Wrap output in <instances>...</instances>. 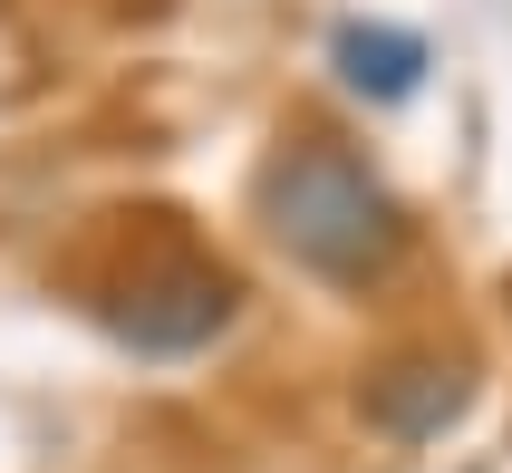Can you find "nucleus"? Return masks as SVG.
I'll return each instance as SVG.
<instances>
[{"mask_svg":"<svg viewBox=\"0 0 512 473\" xmlns=\"http://www.w3.org/2000/svg\"><path fill=\"white\" fill-rule=\"evenodd\" d=\"M252 203H261V232H271L310 280H329V290H377V280L406 261V242H416L397 184H387L348 136H319V126H300V136L271 145Z\"/></svg>","mask_w":512,"mask_h":473,"instance_id":"1","label":"nucleus"},{"mask_svg":"<svg viewBox=\"0 0 512 473\" xmlns=\"http://www.w3.org/2000/svg\"><path fill=\"white\" fill-rule=\"evenodd\" d=\"M107 338L126 358H203L213 338L242 319V280L223 261H203V251H145L126 280H107V300H97Z\"/></svg>","mask_w":512,"mask_h":473,"instance_id":"2","label":"nucleus"},{"mask_svg":"<svg viewBox=\"0 0 512 473\" xmlns=\"http://www.w3.org/2000/svg\"><path fill=\"white\" fill-rule=\"evenodd\" d=\"M464 396H474V367L464 358H387L368 377V425L377 435H397V445H426V435H445V425L464 416Z\"/></svg>","mask_w":512,"mask_h":473,"instance_id":"3","label":"nucleus"},{"mask_svg":"<svg viewBox=\"0 0 512 473\" xmlns=\"http://www.w3.org/2000/svg\"><path fill=\"white\" fill-rule=\"evenodd\" d=\"M329 68H339L348 97H368V107H406L416 87H426V39L397 20H339V39H329Z\"/></svg>","mask_w":512,"mask_h":473,"instance_id":"4","label":"nucleus"}]
</instances>
